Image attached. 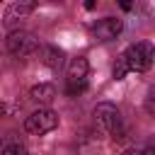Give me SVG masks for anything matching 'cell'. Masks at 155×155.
Here are the masks:
<instances>
[{
  "label": "cell",
  "instance_id": "obj_1",
  "mask_svg": "<svg viewBox=\"0 0 155 155\" xmlns=\"http://www.w3.org/2000/svg\"><path fill=\"white\" fill-rule=\"evenodd\" d=\"M121 63L126 65L128 73H145L150 65H153V46L148 41H138V44H131L121 56Z\"/></svg>",
  "mask_w": 155,
  "mask_h": 155
},
{
  "label": "cell",
  "instance_id": "obj_2",
  "mask_svg": "<svg viewBox=\"0 0 155 155\" xmlns=\"http://www.w3.org/2000/svg\"><path fill=\"white\" fill-rule=\"evenodd\" d=\"M94 121L99 124L102 131H107L111 138H124V124H121V111L111 102H99L94 107Z\"/></svg>",
  "mask_w": 155,
  "mask_h": 155
},
{
  "label": "cell",
  "instance_id": "obj_3",
  "mask_svg": "<svg viewBox=\"0 0 155 155\" xmlns=\"http://www.w3.org/2000/svg\"><path fill=\"white\" fill-rule=\"evenodd\" d=\"M7 51L15 56V58H27L31 53L39 51V39L31 34V31H24V29H15L7 34Z\"/></svg>",
  "mask_w": 155,
  "mask_h": 155
},
{
  "label": "cell",
  "instance_id": "obj_4",
  "mask_svg": "<svg viewBox=\"0 0 155 155\" xmlns=\"http://www.w3.org/2000/svg\"><path fill=\"white\" fill-rule=\"evenodd\" d=\"M87 70H90V63L85 56H75L70 58L68 63V82H65V92L68 94H80L85 87H87Z\"/></svg>",
  "mask_w": 155,
  "mask_h": 155
},
{
  "label": "cell",
  "instance_id": "obj_5",
  "mask_svg": "<svg viewBox=\"0 0 155 155\" xmlns=\"http://www.w3.org/2000/svg\"><path fill=\"white\" fill-rule=\"evenodd\" d=\"M58 126V114L53 109H36L27 116L24 121V128L34 136H44V133H51L53 128Z\"/></svg>",
  "mask_w": 155,
  "mask_h": 155
},
{
  "label": "cell",
  "instance_id": "obj_6",
  "mask_svg": "<svg viewBox=\"0 0 155 155\" xmlns=\"http://www.w3.org/2000/svg\"><path fill=\"white\" fill-rule=\"evenodd\" d=\"M36 10V2H29V0H19V2H12L7 10H5V27L10 29V31H15L31 12Z\"/></svg>",
  "mask_w": 155,
  "mask_h": 155
},
{
  "label": "cell",
  "instance_id": "obj_7",
  "mask_svg": "<svg viewBox=\"0 0 155 155\" xmlns=\"http://www.w3.org/2000/svg\"><path fill=\"white\" fill-rule=\"evenodd\" d=\"M121 29H124L121 19H116V17H104V19H99V22L94 24V36H97L99 41H111V39H116V36L121 34Z\"/></svg>",
  "mask_w": 155,
  "mask_h": 155
},
{
  "label": "cell",
  "instance_id": "obj_8",
  "mask_svg": "<svg viewBox=\"0 0 155 155\" xmlns=\"http://www.w3.org/2000/svg\"><path fill=\"white\" fill-rule=\"evenodd\" d=\"M29 97H31L34 102L48 104V102L56 99V87H53L51 82H39V85H34V87L29 90Z\"/></svg>",
  "mask_w": 155,
  "mask_h": 155
},
{
  "label": "cell",
  "instance_id": "obj_9",
  "mask_svg": "<svg viewBox=\"0 0 155 155\" xmlns=\"http://www.w3.org/2000/svg\"><path fill=\"white\" fill-rule=\"evenodd\" d=\"M41 61L51 68H61L63 63V51H58L56 46H41Z\"/></svg>",
  "mask_w": 155,
  "mask_h": 155
},
{
  "label": "cell",
  "instance_id": "obj_10",
  "mask_svg": "<svg viewBox=\"0 0 155 155\" xmlns=\"http://www.w3.org/2000/svg\"><path fill=\"white\" fill-rule=\"evenodd\" d=\"M0 155H27V145L19 140H7L0 145Z\"/></svg>",
  "mask_w": 155,
  "mask_h": 155
},
{
  "label": "cell",
  "instance_id": "obj_11",
  "mask_svg": "<svg viewBox=\"0 0 155 155\" xmlns=\"http://www.w3.org/2000/svg\"><path fill=\"white\" fill-rule=\"evenodd\" d=\"M124 155H143V150H138V148H128V150H124Z\"/></svg>",
  "mask_w": 155,
  "mask_h": 155
},
{
  "label": "cell",
  "instance_id": "obj_12",
  "mask_svg": "<svg viewBox=\"0 0 155 155\" xmlns=\"http://www.w3.org/2000/svg\"><path fill=\"white\" fill-rule=\"evenodd\" d=\"M0 145H2V143H0Z\"/></svg>",
  "mask_w": 155,
  "mask_h": 155
}]
</instances>
